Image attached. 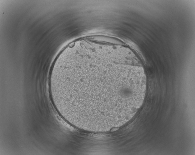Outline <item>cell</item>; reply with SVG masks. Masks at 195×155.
<instances>
[{"label":"cell","instance_id":"6da1fadb","mask_svg":"<svg viewBox=\"0 0 195 155\" xmlns=\"http://www.w3.org/2000/svg\"><path fill=\"white\" fill-rule=\"evenodd\" d=\"M49 84L57 112L74 127L106 132L132 117L141 82L129 56L114 47L90 44L74 47L51 69Z\"/></svg>","mask_w":195,"mask_h":155}]
</instances>
